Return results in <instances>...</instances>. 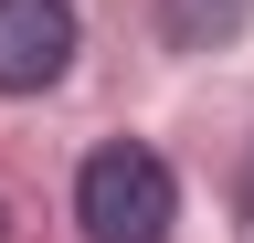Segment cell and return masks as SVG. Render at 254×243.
Segmentation results:
<instances>
[{"mask_svg":"<svg viewBox=\"0 0 254 243\" xmlns=\"http://www.w3.org/2000/svg\"><path fill=\"white\" fill-rule=\"evenodd\" d=\"M74 222H85V243H170V222H180L170 159L138 148V138L95 148V159L74 169Z\"/></svg>","mask_w":254,"mask_h":243,"instance_id":"cell-1","label":"cell"},{"mask_svg":"<svg viewBox=\"0 0 254 243\" xmlns=\"http://www.w3.org/2000/svg\"><path fill=\"white\" fill-rule=\"evenodd\" d=\"M74 64V0H0V96H43Z\"/></svg>","mask_w":254,"mask_h":243,"instance_id":"cell-2","label":"cell"},{"mask_svg":"<svg viewBox=\"0 0 254 243\" xmlns=\"http://www.w3.org/2000/svg\"><path fill=\"white\" fill-rule=\"evenodd\" d=\"M159 32H170L180 53H212L244 32V0H159Z\"/></svg>","mask_w":254,"mask_h":243,"instance_id":"cell-3","label":"cell"},{"mask_svg":"<svg viewBox=\"0 0 254 243\" xmlns=\"http://www.w3.org/2000/svg\"><path fill=\"white\" fill-rule=\"evenodd\" d=\"M0 243H11V211H0Z\"/></svg>","mask_w":254,"mask_h":243,"instance_id":"cell-4","label":"cell"},{"mask_svg":"<svg viewBox=\"0 0 254 243\" xmlns=\"http://www.w3.org/2000/svg\"><path fill=\"white\" fill-rule=\"evenodd\" d=\"M244 201H254V191H244Z\"/></svg>","mask_w":254,"mask_h":243,"instance_id":"cell-5","label":"cell"}]
</instances>
